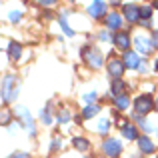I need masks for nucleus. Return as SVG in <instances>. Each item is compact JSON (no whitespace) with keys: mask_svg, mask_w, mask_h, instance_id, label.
<instances>
[{"mask_svg":"<svg viewBox=\"0 0 158 158\" xmlns=\"http://www.w3.org/2000/svg\"><path fill=\"white\" fill-rule=\"evenodd\" d=\"M0 94H2V100L4 102H12V100H14L16 94H18V88H16V76H12V74L4 76Z\"/></svg>","mask_w":158,"mask_h":158,"instance_id":"obj_1","label":"nucleus"},{"mask_svg":"<svg viewBox=\"0 0 158 158\" xmlns=\"http://www.w3.org/2000/svg\"><path fill=\"white\" fill-rule=\"evenodd\" d=\"M132 104H134V110H136L138 116H146L148 112L154 108V98H152L150 94H138Z\"/></svg>","mask_w":158,"mask_h":158,"instance_id":"obj_2","label":"nucleus"},{"mask_svg":"<svg viewBox=\"0 0 158 158\" xmlns=\"http://www.w3.org/2000/svg\"><path fill=\"white\" fill-rule=\"evenodd\" d=\"M82 56H84V60L88 62V66H92V68H100L102 66V52L98 50V48L94 46H84L82 48Z\"/></svg>","mask_w":158,"mask_h":158,"instance_id":"obj_3","label":"nucleus"},{"mask_svg":"<svg viewBox=\"0 0 158 158\" xmlns=\"http://www.w3.org/2000/svg\"><path fill=\"white\" fill-rule=\"evenodd\" d=\"M134 46H136V54H142V56H148L152 52V40L148 38L146 34H136L134 36Z\"/></svg>","mask_w":158,"mask_h":158,"instance_id":"obj_4","label":"nucleus"},{"mask_svg":"<svg viewBox=\"0 0 158 158\" xmlns=\"http://www.w3.org/2000/svg\"><path fill=\"white\" fill-rule=\"evenodd\" d=\"M102 150H104V154L108 158H116L120 156V152H122V142L116 138H106L104 144H102Z\"/></svg>","mask_w":158,"mask_h":158,"instance_id":"obj_5","label":"nucleus"},{"mask_svg":"<svg viewBox=\"0 0 158 158\" xmlns=\"http://www.w3.org/2000/svg\"><path fill=\"white\" fill-rule=\"evenodd\" d=\"M16 114L20 116V120H22V124L28 128V132H30V136H34L36 134V128H34V120H32V114L26 110L24 106H16Z\"/></svg>","mask_w":158,"mask_h":158,"instance_id":"obj_6","label":"nucleus"},{"mask_svg":"<svg viewBox=\"0 0 158 158\" xmlns=\"http://www.w3.org/2000/svg\"><path fill=\"white\" fill-rule=\"evenodd\" d=\"M124 62L120 58H110L108 60V76H112L114 80H120V76L124 74Z\"/></svg>","mask_w":158,"mask_h":158,"instance_id":"obj_7","label":"nucleus"},{"mask_svg":"<svg viewBox=\"0 0 158 158\" xmlns=\"http://www.w3.org/2000/svg\"><path fill=\"white\" fill-rule=\"evenodd\" d=\"M122 12H124V18L130 24H136L140 20V6H136V4H124Z\"/></svg>","mask_w":158,"mask_h":158,"instance_id":"obj_8","label":"nucleus"},{"mask_svg":"<svg viewBox=\"0 0 158 158\" xmlns=\"http://www.w3.org/2000/svg\"><path fill=\"white\" fill-rule=\"evenodd\" d=\"M122 16L118 14V12H110V14L104 18V24H106V28L108 30H116V32H120V28H122Z\"/></svg>","mask_w":158,"mask_h":158,"instance_id":"obj_9","label":"nucleus"},{"mask_svg":"<svg viewBox=\"0 0 158 158\" xmlns=\"http://www.w3.org/2000/svg\"><path fill=\"white\" fill-rule=\"evenodd\" d=\"M112 42L116 44V48H118V50L128 52V48H130L132 40H130V36H128L126 32H116V34H114V40H112Z\"/></svg>","mask_w":158,"mask_h":158,"instance_id":"obj_10","label":"nucleus"},{"mask_svg":"<svg viewBox=\"0 0 158 158\" xmlns=\"http://www.w3.org/2000/svg\"><path fill=\"white\" fill-rule=\"evenodd\" d=\"M138 150L142 152V154H152V152L156 150V146H154V142L150 140V136H146V134H142V136H138Z\"/></svg>","mask_w":158,"mask_h":158,"instance_id":"obj_11","label":"nucleus"},{"mask_svg":"<svg viewBox=\"0 0 158 158\" xmlns=\"http://www.w3.org/2000/svg\"><path fill=\"white\" fill-rule=\"evenodd\" d=\"M122 62H124V66H126V68H130V70H136V68H138V64H140V56H138L136 52L128 50V52H124V56H122Z\"/></svg>","mask_w":158,"mask_h":158,"instance_id":"obj_12","label":"nucleus"},{"mask_svg":"<svg viewBox=\"0 0 158 158\" xmlns=\"http://www.w3.org/2000/svg\"><path fill=\"white\" fill-rule=\"evenodd\" d=\"M106 8H108V4L98 0V2H92V4L88 6V14L92 16V18H100V16L106 14Z\"/></svg>","mask_w":158,"mask_h":158,"instance_id":"obj_13","label":"nucleus"},{"mask_svg":"<svg viewBox=\"0 0 158 158\" xmlns=\"http://www.w3.org/2000/svg\"><path fill=\"white\" fill-rule=\"evenodd\" d=\"M120 130H122V136L126 140H138V128L134 126V124H124L122 128H120Z\"/></svg>","mask_w":158,"mask_h":158,"instance_id":"obj_14","label":"nucleus"},{"mask_svg":"<svg viewBox=\"0 0 158 158\" xmlns=\"http://www.w3.org/2000/svg\"><path fill=\"white\" fill-rule=\"evenodd\" d=\"M72 146L76 148V150H80V152H86V150H90V140L84 138V136H74Z\"/></svg>","mask_w":158,"mask_h":158,"instance_id":"obj_15","label":"nucleus"},{"mask_svg":"<svg viewBox=\"0 0 158 158\" xmlns=\"http://www.w3.org/2000/svg\"><path fill=\"white\" fill-rule=\"evenodd\" d=\"M114 106L118 108V110H126V108L130 106V96H128L126 92L120 94V96H116L114 98Z\"/></svg>","mask_w":158,"mask_h":158,"instance_id":"obj_16","label":"nucleus"},{"mask_svg":"<svg viewBox=\"0 0 158 158\" xmlns=\"http://www.w3.org/2000/svg\"><path fill=\"white\" fill-rule=\"evenodd\" d=\"M20 54H22V46H20L18 42H8V56H10L12 60H18Z\"/></svg>","mask_w":158,"mask_h":158,"instance_id":"obj_17","label":"nucleus"},{"mask_svg":"<svg viewBox=\"0 0 158 158\" xmlns=\"http://www.w3.org/2000/svg\"><path fill=\"white\" fill-rule=\"evenodd\" d=\"M124 86H126V84H124L122 80H114V82H112V88H110V94L114 98L120 96V94H124Z\"/></svg>","mask_w":158,"mask_h":158,"instance_id":"obj_18","label":"nucleus"},{"mask_svg":"<svg viewBox=\"0 0 158 158\" xmlns=\"http://www.w3.org/2000/svg\"><path fill=\"white\" fill-rule=\"evenodd\" d=\"M98 112H100V106L98 104H90V106H86L84 110H82V118H92V116H96Z\"/></svg>","mask_w":158,"mask_h":158,"instance_id":"obj_19","label":"nucleus"},{"mask_svg":"<svg viewBox=\"0 0 158 158\" xmlns=\"http://www.w3.org/2000/svg\"><path fill=\"white\" fill-rule=\"evenodd\" d=\"M152 4H144V6H140V20H150L152 16Z\"/></svg>","mask_w":158,"mask_h":158,"instance_id":"obj_20","label":"nucleus"},{"mask_svg":"<svg viewBox=\"0 0 158 158\" xmlns=\"http://www.w3.org/2000/svg\"><path fill=\"white\" fill-rule=\"evenodd\" d=\"M132 118H134V122L138 124V126L142 128L144 132H150V124L146 122V118H144V116H138V114H134V116H132Z\"/></svg>","mask_w":158,"mask_h":158,"instance_id":"obj_21","label":"nucleus"},{"mask_svg":"<svg viewBox=\"0 0 158 158\" xmlns=\"http://www.w3.org/2000/svg\"><path fill=\"white\" fill-rule=\"evenodd\" d=\"M108 130H110V120L100 118L98 120V132H100V134H108Z\"/></svg>","mask_w":158,"mask_h":158,"instance_id":"obj_22","label":"nucleus"},{"mask_svg":"<svg viewBox=\"0 0 158 158\" xmlns=\"http://www.w3.org/2000/svg\"><path fill=\"white\" fill-rule=\"evenodd\" d=\"M94 100H96V92H88V94H84V96H82V102H84L86 106H90Z\"/></svg>","mask_w":158,"mask_h":158,"instance_id":"obj_23","label":"nucleus"},{"mask_svg":"<svg viewBox=\"0 0 158 158\" xmlns=\"http://www.w3.org/2000/svg\"><path fill=\"white\" fill-rule=\"evenodd\" d=\"M40 120H42V124H46V126L52 122V118H50V110H48V108L40 112Z\"/></svg>","mask_w":158,"mask_h":158,"instance_id":"obj_24","label":"nucleus"},{"mask_svg":"<svg viewBox=\"0 0 158 158\" xmlns=\"http://www.w3.org/2000/svg\"><path fill=\"white\" fill-rule=\"evenodd\" d=\"M68 120H70V112L68 110H60V112H58V122L66 124Z\"/></svg>","mask_w":158,"mask_h":158,"instance_id":"obj_25","label":"nucleus"},{"mask_svg":"<svg viewBox=\"0 0 158 158\" xmlns=\"http://www.w3.org/2000/svg\"><path fill=\"white\" fill-rule=\"evenodd\" d=\"M60 28H62V30H64V32H66L68 36H74V30H72V28L68 26V22H66L64 18H60Z\"/></svg>","mask_w":158,"mask_h":158,"instance_id":"obj_26","label":"nucleus"},{"mask_svg":"<svg viewBox=\"0 0 158 158\" xmlns=\"http://www.w3.org/2000/svg\"><path fill=\"white\" fill-rule=\"evenodd\" d=\"M98 38L102 40V42H110V40H114V36H110V32H106V30H102L100 34H98Z\"/></svg>","mask_w":158,"mask_h":158,"instance_id":"obj_27","label":"nucleus"},{"mask_svg":"<svg viewBox=\"0 0 158 158\" xmlns=\"http://www.w3.org/2000/svg\"><path fill=\"white\" fill-rule=\"evenodd\" d=\"M20 16H22V14H20V10H10L8 18H10L12 22H18V20H20Z\"/></svg>","mask_w":158,"mask_h":158,"instance_id":"obj_28","label":"nucleus"},{"mask_svg":"<svg viewBox=\"0 0 158 158\" xmlns=\"http://www.w3.org/2000/svg\"><path fill=\"white\" fill-rule=\"evenodd\" d=\"M136 70H138L140 74H146V72H148V64H146V60H140V64H138V68H136Z\"/></svg>","mask_w":158,"mask_h":158,"instance_id":"obj_29","label":"nucleus"},{"mask_svg":"<svg viewBox=\"0 0 158 158\" xmlns=\"http://www.w3.org/2000/svg\"><path fill=\"white\" fill-rule=\"evenodd\" d=\"M10 112H2V114H0V124H8L10 122Z\"/></svg>","mask_w":158,"mask_h":158,"instance_id":"obj_30","label":"nucleus"},{"mask_svg":"<svg viewBox=\"0 0 158 158\" xmlns=\"http://www.w3.org/2000/svg\"><path fill=\"white\" fill-rule=\"evenodd\" d=\"M58 148H62V140L54 138V140H52V146H50V150H52V152H56Z\"/></svg>","mask_w":158,"mask_h":158,"instance_id":"obj_31","label":"nucleus"},{"mask_svg":"<svg viewBox=\"0 0 158 158\" xmlns=\"http://www.w3.org/2000/svg\"><path fill=\"white\" fill-rule=\"evenodd\" d=\"M8 158H30V156H28L26 152H14V154H12V156H8Z\"/></svg>","mask_w":158,"mask_h":158,"instance_id":"obj_32","label":"nucleus"},{"mask_svg":"<svg viewBox=\"0 0 158 158\" xmlns=\"http://www.w3.org/2000/svg\"><path fill=\"white\" fill-rule=\"evenodd\" d=\"M150 40H152V48H158V30L154 32V34H152V38H150Z\"/></svg>","mask_w":158,"mask_h":158,"instance_id":"obj_33","label":"nucleus"},{"mask_svg":"<svg viewBox=\"0 0 158 158\" xmlns=\"http://www.w3.org/2000/svg\"><path fill=\"white\" fill-rule=\"evenodd\" d=\"M38 4H40V6H52L54 0H46V2H38Z\"/></svg>","mask_w":158,"mask_h":158,"instance_id":"obj_34","label":"nucleus"},{"mask_svg":"<svg viewBox=\"0 0 158 158\" xmlns=\"http://www.w3.org/2000/svg\"><path fill=\"white\" fill-rule=\"evenodd\" d=\"M140 24H142L144 28H150V20H140Z\"/></svg>","mask_w":158,"mask_h":158,"instance_id":"obj_35","label":"nucleus"},{"mask_svg":"<svg viewBox=\"0 0 158 158\" xmlns=\"http://www.w3.org/2000/svg\"><path fill=\"white\" fill-rule=\"evenodd\" d=\"M18 128H20V126H18V124H16V122H14V124H10V132H16V130H18Z\"/></svg>","mask_w":158,"mask_h":158,"instance_id":"obj_36","label":"nucleus"},{"mask_svg":"<svg viewBox=\"0 0 158 158\" xmlns=\"http://www.w3.org/2000/svg\"><path fill=\"white\" fill-rule=\"evenodd\" d=\"M154 70H156V72H158V58H156V60H154Z\"/></svg>","mask_w":158,"mask_h":158,"instance_id":"obj_37","label":"nucleus"},{"mask_svg":"<svg viewBox=\"0 0 158 158\" xmlns=\"http://www.w3.org/2000/svg\"><path fill=\"white\" fill-rule=\"evenodd\" d=\"M152 8H156V10H158V0H156V2H154V4H152Z\"/></svg>","mask_w":158,"mask_h":158,"instance_id":"obj_38","label":"nucleus"},{"mask_svg":"<svg viewBox=\"0 0 158 158\" xmlns=\"http://www.w3.org/2000/svg\"><path fill=\"white\" fill-rule=\"evenodd\" d=\"M156 138H158V128H156Z\"/></svg>","mask_w":158,"mask_h":158,"instance_id":"obj_39","label":"nucleus"},{"mask_svg":"<svg viewBox=\"0 0 158 158\" xmlns=\"http://www.w3.org/2000/svg\"><path fill=\"white\" fill-rule=\"evenodd\" d=\"M156 108H158V98H156Z\"/></svg>","mask_w":158,"mask_h":158,"instance_id":"obj_40","label":"nucleus"}]
</instances>
